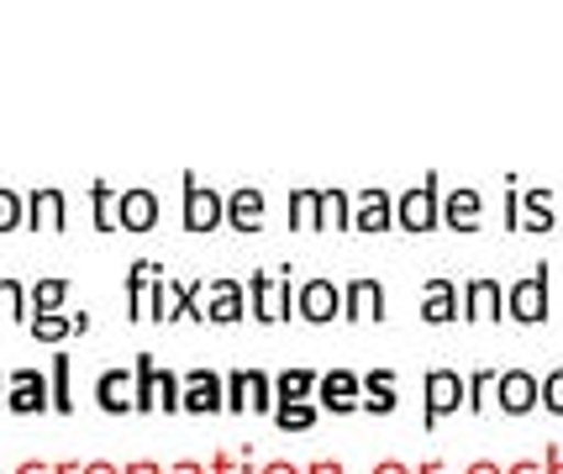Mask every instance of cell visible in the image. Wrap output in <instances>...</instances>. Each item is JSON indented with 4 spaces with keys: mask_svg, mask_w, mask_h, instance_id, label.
<instances>
[{
    "mask_svg": "<svg viewBox=\"0 0 563 474\" xmlns=\"http://www.w3.org/2000/svg\"><path fill=\"white\" fill-rule=\"evenodd\" d=\"M243 296L253 306V322H290L295 317V269H274V275L243 279Z\"/></svg>",
    "mask_w": 563,
    "mask_h": 474,
    "instance_id": "obj_1",
    "label": "cell"
},
{
    "mask_svg": "<svg viewBox=\"0 0 563 474\" xmlns=\"http://www.w3.org/2000/svg\"><path fill=\"white\" fill-rule=\"evenodd\" d=\"M506 317L521 327H542L553 317V306H548V264H538L532 275H521L506 290Z\"/></svg>",
    "mask_w": 563,
    "mask_h": 474,
    "instance_id": "obj_2",
    "label": "cell"
},
{
    "mask_svg": "<svg viewBox=\"0 0 563 474\" xmlns=\"http://www.w3.org/2000/svg\"><path fill=\"white\" fill-rule=\"evenodd\" d=\"M438 206H442L438 175H427L417 190H400V200H395V222L406 227V232H432V227H438Z\"/></svg>",
    "mask_w": 563,
    "mask_h": 474,
    "instance_id": "obj_3",
    "label": "cell"
},
{
    "mask_svg": "<svg viewBox=\"0 0 563 474\" xmlns=\"http://www.w3.org/2000/svg\"><path fill=\"white\" fill-rule=\"evenodd\" d=\"M295 311L317 327L338 322V317H343V290H338V279L317 275V279H306V285H295Z\"/></svg>",
    "mask_w": 563,
    "mask_h": 474,
    "instance_id": "obj_4",
    "label": "cell"
},
{
    "mask_svg": "<svg viewBox=\"0 0 563 474\" xmlns=\"http://www.w3.org/2000/svg\"><path fill=\"white\" fill-rule=\"evenodd\" d=\"M5 411L43 417V411H48V375H43V370H11V375H5Z\"/></svg>",
    "mask_w": 563,
    "mask_h": 474,
    "instance_id": "obj_5",
    "label": "cell"
},
{
    "mask_svg": "<svg viewBox=\"0 0 563 474\" xmlns=\"http://www.w3.org/2000/svg\"><path fill=\"white\" fill-rule=\"evenodd\" d=\"M459 306H464V322H500L506 317V285L490 275L468 279L459 290Z\"/></svg>",
    "mask_w": 563,
    "mask_h": 474,
    "instance_id": "obj_6",
    "label": "cell"
},
{
    "mask_svg": "<svg viewBox=\"0 0 563 474\" xmlns=\"http://www.w3.org/2000/svg\"><path fill=\"white\" fill-rule=\"evenodd\" d=\"M179 411H190V417H217L221 411V375L217 370H190V375H179Z\"/></svg>",
    "mask_w": 563,
    "mask_h": 474,
    "instance_id": "obj_7",
    "label": "cell"
},
{
    "mask_svg": "<svg viewBox=\"0 0 563 474\" xmlns=\"http://www.w3.org/2000/svg\"><path fill=\"white\" fill-rule=\"evenodd\" d=\"M385 285L374 275H358L343 285V322H385Z\"/></svg>",
    "mask_w": 563,
    "mask_h": 474,
    "instance_id": "obj_8",
    "label": "cell"
},
{
    "mask_svg": "<svg viewBox=\"0 0 563 474\" xmlns=\"http://www.w3.org/2000/svg\"><path fill=\"white\" fill-rule=\"evenodd\" d=\"M243 279H232V275H217V279H206V322H217V327H232V322H243Z\"/></svg>",
    "mask_w": 563,
    "mask_h": 474,
    "instance_id": "obj_9",
    "label": "cell"
},
{
    "mask_svg": "<svg viewBox=\"0 0 563 474\" xmlns=\"http://www.w3.org/2000/svg\"><path fill=\"white\" fill-rule=\"evenodd\" d=\"M421 390H427V427H438L442 417L464 411V375L459 370H432Z\"/></svg>",
    "mask_w": 563,
    "mask_h": 474,
    "instance_id": "obj_10",
    "label": "cell"
},
{
    "mask_svg": "<svg viewBox=\"0 0 563 474\" xmlns=\"http://www.w3.org/2000/svg\"><path fill=\"white\" fill-rule=\"evenodd\" d=\"M358 396H364V385L353 370H327L317 375V411L327 406L332 417H347V411H358Z\"/></svg>",
    "mask_w": 563,
    "mask_h": 474,
    "instance_id": "obj_11",
    "label": "cell"
},
{
    "mask_svg": "<svg viewBox=\"0 0 563 474\" xmlns=\"http://www.w3.org/2000/svg\"><path fill=\"white\" fill-rule=\"evenodd\" d=\"M221 190H206L196 175H185V232H217Z\"/></svg>",
    "mask_w": 563,
    "mask_h": 474,
    "instance_id": "obj_12",
    "label": "cell"
},
{
    "mask_svg": "<svg viewBox=\"0 0 563 474\" xmlns=\"http://www.w3.org/2000/svg\"><path fill=\"white\" fill-rule=\"evenodd\" d=\"M495 396H500L506 417H527L538 406V375L532 370H506V375H495Z\"/></svg>",
    "mask_w": 563,
    "mask_h": 474,
    "instance_id": "obj_13",
    "label": "cell"
},
{
    "mask_svg": "<svg viewBox=\"0 0 563 474\" xmlns=\"http://www.w3.org/2000/svg\"><path fill=\"white\" fill-rule=\"evenodd\" d=\"M390 222H395L390 190H358V196H353V222H347V232H390Z\"/></svg>",
    "mask_w": 563,
    "mask_h": 474,
    "instance_id": "obj_14",
    "label": "cell"
},
{
    "mask_svg": "<svg viewBox=\"0 0 563 474\" xmlns=\"http://www.w3.org/2000/svg\"><path fill=\"white\" fill-rule=\"evenodd\" d=\"M221 222L232 227V232H258L264 227V190H253V185L232 190V196L221 200Z\"/></svg>",
    "mask_w": 563,
    "mask_h": 474,
    "instance_id": "obj_15",
    "label": "cell"
},
{
    "mask_svg": "<svg viewBox=\"0 0 563 474\" xmlns=\"http://www.w3.org/2000/svg\"><path fill=\"white\" fill-rule=\"evenodd\" d=\"M26 200V227L32 232H64V222H69V200H64V190H32Z\"/></svg>",
    "mask_w": 563,
    "mask_h": 474,
    "instance_id": "obj_16",
    "label": "cell"
},
{
    "mask_svg": "<svg viewBox=\"0 0 563 474\" xmlns=\"http://www.w3.org/2000/svg\"><path fill=\"white\" fill-rule=\"evenodd\" d=\"M117 227L122 232H153L158 227V196L153 190H122L117 196Z\"/></svg>",
    "mask_w": 563,
    "mask_h": 474,
    "instance_id": "obj_17",
    "label": "cell"
},
{
    "mask_svg": "<svg viewBox=\"0 0 563 474\" xmlns=\"http://www.w3.org/2000/svg\"><path fill=\"white\" fill-rule=\"evenodd\" d=\"M464 306H459V285L448 275H432L427 279V296H421V322L427 327H442V322H453Z\"/></svg>",
    "mask_w": 563,
    "mask_h": 474,
    "instance_id": "obj_18",
    "label": "cell"
},
{
    "mask_svg": "<svg viewBox=\"0 0 563 474\" xmlns=\"http://www.w3.org/2000/svg\"><path fill=\"white\" fill-rule=\"evenodd\" d=\"M516 232H553V190H516Z\"/></svg>",
    "mask_w": 563,
    "mask_h": 474,
    "instance_id": "obj_19",
    "label": "cell"
},
{
    "mask_svg": "<svg viewBox=\"0 0 563 474\" xmlns=\"http://www.w3.org/2000/svg\"><path fill=\"white\" fill-rule=\"evenodd\" d=\"M479 190H448L438 206V222H448L453 232H479Z\"/></svg>",
    "mask_w": 563,
    "mask_h": 474,
    "instance_id": "obj_20",
    "label": "cell"
},
{
    "mask_svg": "<svg viewBox=\"0 0 563 474\" xmlns=\"http://www.w3.org/2000/svg\"><path fill=\"white\" fill-rule=\"evenodd\" d=\"M358 385H364L358 406L374 411V417H390L395 411V370H368V375H358Z\"/></svg>",
    "mask_w": 563,
    "mask_h": 474,
    "instance_id": "obj_21",
    "label": "cell"
},
{
    "mask_svg": "<svg viewBox=\"0 0 563 474\" xmlns=\"http://www.w3.org/2000/svg\"><path fill=\"white\" fill-rule=\"evenodd\" d=\"M69 300V279L64 275H43L26 290V317H58V306Z\"/></svg>",
    "mask_w": 563,
    "mask_h": 474,
    "instance_id": "obj_22",
    "label": "cell"
},
{
    "mask_svg": "<svg viewBox=\"0 0 563 474\" xmlns=\"http://www.w3.org/2000/svg\"><path fill=\"white\" fill-rule=\"evenodd\" d=\"M96 400H100V411L126 417V411H132V375H126V370H106V375L96 379Z\"/></svg>",
    "mask_w": 563,
    "mask_h": 474,
    "instance_id": "obj_23",
    "label": "cell"
},
{
    "mask_svg": "<svg viewBox=\"0 0 563 474\" xmlns=\"http://www.w3.org/2000/svg\"><path fill=\"white\" fill-rule=\"evenodd\" d=\"M353 196L347 190H317V232H347Z\"/></svg>",
    "mask_w": 563,
    "mask_h": 474,
    "instance_id": "obj_24",
    "label": "cell"
},
{
    "mask_svg": "<svg viewBox=\"0 0 563 474\" xmlns=\"http://www.w3.org/2000/svg\"><path fill=\"white\" fill-rule=\"evenodd\" d=\"M164 275V264H153V258H137L132 269H126V311H132V322H143V300H147V285Z\"/></svg>",
    "mask_w": 563,
    "mask_h": 474,
    "instance_id": "obj_25",
    "label": "cell"
},
{
    "mask_svg": "<svg viewBox=\"0 0 563 474\" xmlns=\"http://www.w3.org/2000/svg\"><path fill=\"white\" fill-rule=\"evenodd\" d=\"M69 375H74V359L69 353H58V359H53V370H48V411H58V417H69L74 411Z\"/></svg>",
    "mask_w": 563,
    "mask_h": 474,
    "instance_id": "obj_26",
    "label": "cell"
},
{
    "mask_svg": "<svg viewBox=\"0 0 563 474\" xmlns=\"http://www.w3.org/2000/svg\"><path fill=\"white\" fill-rule=\"evenodd\" d=\"M269 417H274V427H279V432H311L321 411H317V400H279Z\"/></svg>",
    "mask_w": 563,
    "mask_h": 474,
    "instance_id": "obj_27",
    "label": "cell"
},
{
    "mask_svg": "<svg viewBox=\"0 0 563 474\" xmlns=\"http://www.w3.org/2000/svg\"><path fill=\"white\" fill-rule=\"evenodd\" d=\"M243 400L253 417H269L274 411V375H264V370H243Z\"/></svg>",
    "mask_w": 563,
    "mask_h": 474,
    "instance_id": "obj_28",
    "label": "cell"
},
{
    "mask_svg": "<svg viewBox=\"0 0 563 474\" xmlns=\"http://www.w3.org/2000/svg\"><path fill=\"white\" fill-rule=\"evenodd\" d=\"M317 396V370H285L274 375V406L279 400H311Z\"/></svg>",
    "mask_w": 563,
    "mask_h": 474,
    "instance_id": "obj_29",
    "label": "cell"
},
{
    "mask_svg": "<svg viewBox=\"0 0 563 474\" xmlns=\"http://www.w3.org/2000/svg\"><path fill=\"white\" fill-rule=\"evenodd\" d=\"M0 322H26V285L16 275H0Z\"/></svg>",
    "mask_w": 563,
    "mask_h": 474,
    "instance_id": "obj_30",
    "label": "cell"
},
{
    "mask_svg": "<svg viewBox=\"0 0 563 474\" xmlns=\"http://www.w3.org/2000/svg\"><path fill=\"white\" fill-rule=\"evenodd\" d=\"M90 211H96L100 232H117V190H111L106 179H96V185H90Z\"/></svg>",
    "mask_w": 563,
    "mask_h": 474,
    "instance_id": "obj_31",
    "label": "cell"
},
{
    "mask_svg": "<svg viewBox=\"0 0 563 474\" xmlns=\"http://www.w3.org/2000/svg\"><path fill=\"white\" fill-rule=\"evenodd\" d=\"M290 232H317V190H290Z\"/></svg>",
    "mask_w": 563,
    "mask_h": 474,
    "instance_id": "obj_32",
    "label": "cell"
},
{
    "mask_svg": "<svg viewBox=\"0 0 563 474\" xmlns=\"http://www.w3.org/2000/svg\"><path fill=\"white\" fill-rule=\"evenodd\" d=\"M153 411H179V375L174 370L153 375Z\"/></svg>",
    "mask_w": 563,
    "mask_h": 474,
    "instance_id": "obj_33",
    "label": "cell"
},
{
    "mask_svg": "<svg viewBox=\"0 0 563 474\" xmlns=\"http://www.w3.org/2000/svg\"><path fill=\"white\" fill-rule=\"evenodd\" d=\"M490 385H495V370H474V375L464 379V411H485Z\"/></svg>",
    "mask_w": 563,
    "mask_h": 474,
    "instance_id": "obj_34",
    "label": "cell"
},
{
    "mask_svg": "<svg viewBox=\"0 0 563 474\" xmlns=\"http://www.w3.org/2000/svg\"><path fill=\"white\" fill-rule=\"evenodd\" d=\"M26 322H32V338H37V343H64V338H74L69 317H26Z\"/></svg>",
    "mask_w": 563,
    "mask_h": 474,
    "instance_id": "obj_35",
    "label": "cell"
},
{
    "mask_svg": "<svg viewBox=\"0 0 563 474\" xmlns=\"http://www.w3.org/2000/svg\"><path fill=\"white\" fill-rule=\"evenodd\" d=\"M26 222V200L22 190H0V232H16Z\"/></svg>",
    "mask_w": 563,
    "mask_h": 474,
    "instance_id": "obj_36",
    "label": "cell"
},
{
    "mask_svg": "<svg viewBox=\"0 0 563 474\" xmlns=\"http://www.w3.org/2000/svg\"><path fill=\"white\" fill-rule=\"evenodd\" d=\"M538 400L553 411V417H563V364L553 370V375H542L538 379Z\"/></svg>",
    "mask_w": 563,
    "mask_h": 474,
    "instance_id": "obj_37",
    "label": "cell"
},
{
    "mask_svg": "<svg viewBox=\"0 0 563 474\" xmlns=\"http://www.w3.org/2000/svg\"><path fill=\"white\" fill-rule=\"evenodd\" d=\"M16 474H79L74 464H22Z\"/></svg>",
    "mask_w": 563,
    "mask_h": 474,
    "instance_id": "obj_38",
    "label": "cell"
},
{
    "mask_svg": "<svg viewBox=\"0 0 563 474\" xmlns=\"http://www.w3.org/2000/svg\"><path fill=\"white\" fill-rule=\"evenodd\" d=\"M211 474H253V470H247V459H243V464H232V459H217V464H211Z\"/></svg>",
    "mask_w": 563,
    "mask_h": 474,
    "instance_id": "obj_39",
    "label": "cell"
},
{
    "mask_svg": "<svg viewBox=\"0 0 563 474\" xmlns=\"http://www.w3.org/2000/svg\"><path fill=\"white\" fill-rule=\"evenodd\" d=\"M374 474H411L400 459H385V464H374Z\"/></svg>",
    "mask_w": 563,
    "mask_h": 474,
    "instance_id": "obj_40",
    "label": "cell"
},
{
    "mask_svg": "<svg viewBox=\"0 0 563 474\" xmlns=\"http://www.w3.org/2000/svg\"><path fill=\"white\" fill-rule=\"evenodd\" d=\"M464 474H506V470H500V464H490V459H479V464H468Z\"/></svg>",
    "mask_w": 563,
    "mask_h": 474,
    "instance_id": "obj_41",
    "label": "cell"
},
{
    "mask_svg": "<svg viewBox=\"0 0 563 474\" xmlns=\"http://www.w3.org/2000/svg\"><path fill=\"white\" fill-rule=\"evenodd\" d=\"M306 474H343V464H332V459H321V464H311Z\"/></svg>",
    "mask_w": 563,
    "mask_h": 474,
    "instance_id": "obj_42",
    "label": "cell"
},
{
    "mask_svg": "<svg viewBox=\"0 0 563 474\" xmlns=\"http://www.w3.org/2000/svg\"><path fill=\"white\" fill-rule=\"evenodd\" d=\"M122 474H164V470H158V464H147V459H143V464H126Z\"/></svg>",
    "mask_w": 563,
    "mask_h": 474,
    "instance_id": "obj_43",
    "label": "cell"
},
{
    "mask_svg": "<svg viewBox=\"0 0 563 474\" xmlns=\"http://www.w3.org/2000/svg\"><path fill=\"white\" fill-rule=\"evenodd\" d=\"M79 474H122V470H117V464H85Z\"/></svg>",
    "mask_w": 563,
    "mask_h": 474,
    "instance_id": "obj_44",
    "label": "cell"
},
{
    "mask_svg": "<svg viewBox=\"0 0 563 474\" xmlns=\"http://www.w3.org/2000/svg\"><path fill=\"white\" fill-rule=\"evenodd\" d=\"M258 474H300V470H295V464H285V459H279V464H269V470H258Z\"/></svg>",
    "mask_w": 563,
    "mask_h": 474,
    "instance_id": "obj_45",
    "label": "cell"
},
{
    "mask_svg": "<svg viewBox=\"0 0 563 474\" xmlns=\"http://www.w3.org/2000/svg\"><path fill=\"white\" fill-rule=\"evenodd\" d=\"M164 474H206L200 464H174V470H164Z\"/></svg>",
    "mask_w": 563,
    "mask_h": 474,
    "instance_id": "obj_46",
    "label": "cell"
},
{
    "mask_svg": "<svg viewBox=\"0 0 563 474\" xmlns=\"http://www.w3.org/2000/svg\"><path fill=\"white\" fill-rule=\"evenodd\" d=\"M506 474H542V470H538V464H511Z\"/></svg>",
    "mask_w": 563,
    "mask_h": 474,
    "instance_id": "obj_47",
    "label": "cell"
},
{
    "mask_svg": "<svg viewBox=\"0 0 563 474\" xmlns=\"http://www.w3.org/2000/svg\"><path fill=\"white\" fill-rule=\"evenodd\" d=\"M0 411H5V375H0Z\"/></svg>",
    "mask_w": 563,
    "mask_h": 474,
    "instance_id": "obj_48",
    "label": "cell"
}]
</instances>
